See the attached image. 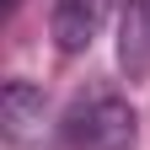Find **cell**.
I'll list each match as a JSON object with an SVG mask.
<instances>
[{
  "instance_id": "cell-1",
  "label": "cell",
  "mask_w": 150,
  "mask_h": 150,
  "mask_svg": "<svg viewBox=\"0 0 150 150\" xmlns=\"http://www.w3.org/2000/svg\"><path fill=\"white\" fill-rule=\"evenodd\" d=\"M134 107L112 91H97V97L75 102L64 118V145L70 150H134Z\"/></svg>"
},
{
  "instance_id": "cell-2",
  "label": "cell",
  "mask_w": 150,
  "mask_h": 150,
  "mask_svg": "<svg viewBox=\"0 0 150 150\" xmlns=\"http://www.w3.org/2000/svg\"><path fill=\"white\" fill-rule=\"evenodd\" d=\"M107 16H112V0H54L48 32L59 43V54H86L97 43V32L107 27Z\"/></svg>"
},
{
  "instance_id": "cell-3",
  "label": "cell",
  "mask_w": 150,
  "mask_h": 150,
  "mask_svg": "<svg viewBox=\"0 0 150 150\" xmlns=\"http://www.w3.org/2000/svg\"><path fill=\"white\" fill-rule=\"evenodd\" d=\"M38 123H43V91L32 81H6L0 86V134H6V145H22Z\"/></svg>"
},
{
  "instance_id": "cell-4",
  "label": "cell",
  "mask_w": 150,
  "mask_h": 150,
  "mask_svg": "<svg viewBox=\"0 0 150 150\" xmlns=\"http://www.w3.org/2000/svg\"><path fill=\"white\" fill-rule=\"evenodd\" d=\"M118 64L129 70V81H145V75H150V0H129V6H123Z\"/></svg>"
}]
</instances>
